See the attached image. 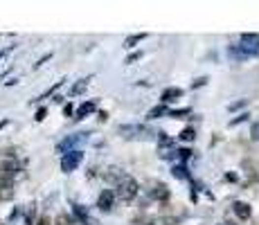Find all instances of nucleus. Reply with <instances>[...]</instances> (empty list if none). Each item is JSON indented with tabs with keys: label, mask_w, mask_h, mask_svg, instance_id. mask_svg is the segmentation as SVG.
I'll return each mask as SVG.
<instances>
[{
	"label": "nucleus",
	"mask_w": 259,
	"mask_h": 225,
	"mask_svg": "<svg viewBox=\"0 0 259 225\" xmlns=\"http://www.w3.org/2000/svg\"><path fill=\"white\" fill-rule=\"evenodd\" d=\"M11 50H14V48H7V50H2V52H0V59H2V56H7V54H9Z\"/></svg>",
	"instance_id": "a878e982"
},
{
	"label": "nucleus",
	"mask_w": 259,
	"mask_h": 225,
	"mask_svg": "<svg viewBox=\"0 0 259 225\" xmlns=\"http://www.w3.org/2000/svg\"><path fill=\"white\" fill-rule=\"evenodd\" d=\"M101 176H104L106 182H111V185H115V187H117V185H120V182L124 180V178H127V173L122 171L120 167H106Z\"/></svg>",
	"instance_id": "423d86ee"
},
{
	"label": "nucleus",
	"mask_w": 259,
	"mask_h": 225,
	"mask_svg": "<svg viewBox=\"0 0 259 225\" xmlns=\"http://www.w3.org/2000/svg\"><path fill=\"white\" fill-rule=\"evenodd\" d=\"M221 225H230V223H221Z\"/></svg>",
	"instance_id": "cd10ccee"
},
{
	"label": "nucleus",
	"mask_w": 259,
	"mask_h": 225,
	"mask_svg": "<svg viewBox=\"0 0 259 225\" xmlns=\"http://www.w3.org/2000/svg\"><path fill=\"white\" fill-rule=\"evenodd\" d=\"M187 112H190V108H180V111H171L169 115L171 117H180V115H187Z\"/></svg>",
	"instance_id": "412c9836"
},
{
	"label": "nucleus",
	"mask_w": 259,
	"mask_h": 225,
	"mask_svg": "<svg viewBox=\"0 0 259 225\" xmlns=\"http://www.w3.org/2000/svg\"><path fill=\"white\" fill-rule=\"evenodd\" d=\"M158 142H160V146H171V144H174V140L164 133V131H160V133H158Z\"/></svg>",
	"instance_id": "6ab92c4d"
},
{
	"label": "nucleus",
	"mask_w": 259,
	"mask_h": 225,
	"mask_svg": "<svg viewBox=\"0 0 259 225\" xmlns=\"http://www.w3.org/2000/svg\"><path fill=\"white\" fill-rule=\"evenodd\" d=\"M16 194L14 180L11 178H0V200H11Z\"/></svg>",
	"instance_id": "6e6552de"
},
{
	"label": "nucleus",
	"mask_w": 259,
	"mask_h": 225,
	"mask_svg": "<svg viewBox=\"0 0 259 225\" xmlns=\"http://www.w3.org/2000/svg\"><path fill=\"white\" fill-rule=\"evenodd\" d=\"M183 97V90L180 88H167V90L162 92V104H171L176 102V99H180Z\"/></svg>",
	"instance_id": "f8f14e48"
},
{
	"label": "nucleus",
	"mask_w": 259,
	"mask_h": 225,
	"mask_svg": "<svg viewBox=\"0 0 259 225\" xmlns=\"http://www.w3.org/2000/svg\"><path fill=\"white\" fill-rule=\"evenodd\" d=\"M117 192H115V196H117V198H120V200H124V203H129V200H133V198H135V196H138V182H135V180H133V178H124V180H122L120 182V185H117Z\"/></svg>",
	"instance_id": "7ed1b4c3"
},
{
	"label": "nucleus",
	"mask_w": 259,
	"mask_h": 225,
	"mask_svg": "<svg viewBox=\"0 0 259 225\" xmlns=\"http://www.w3.org/2000/svg\"><path fill=\"white\" fill-rule=\"evenodd\" d=\"M169 112H171L169 108L164 106V104H160V106H154L151 111L147 112V117L149 119H158V117H162V115H169Z\"/></svg>",
	"instance_id": "ddd939ff"
},
{
	"label": "nucleus",
	"mask_w": 259,
	"mask_h": 225,
	"mask_svg": "<svg viewBox=\"0 0 259 225\" xmlns=\"http://www.w3.org/2000/svg\"><path fill=\"white\" fill-rule=\"evenodd\" d=\"M180 140H183V142H194V138H196V133H194V129H190V126H187L185 131H183V133L178 135Z\"/></svg>",
	"instance_id": "a211bd4d"
},
{
	"label": "nucleus",
	"mask_w": 259,
	"mask_h": 225,
	"mask_svg": "<svg viewBox=\"0 0 259 225\" xmlns=\"http://www.w3.org/2000/svg\"><path fill=\"white\" fill-rule=\"evenodd\" d=\"M176 156H178L180 160L185 162V160H190V156H192V151H190V149H180V151H176Z\"/></svg>",
	"instance_id": "aec40b11"
},
{
	"label": "nucleus",
	"mask_w": 259,
	"mask_h": 225,
	"mask_svg": "<svg viewBox=\"0 0 259 225\" xmlns=\"http://www.w3.org/2000/svg\"><path fill=\"white\" fill-rule=\"evenodd\" d=\"M120 135L127 140H151L158 133L149 129L147 124H127V126H120Z\"/></svg>",
	"instance_id": "f03ea898"
},
{
	"label": "nucleus",
	"mask_w": 259,
	"mask_h": 225,
	"mask_svg": "<svg viewBox=\"0 0 259 225\" xmlns=\"http://www.w3.org/2000/svg\"><path fill=\"white\" fill-rule=\"evenodd\" d=\"M64 115H65V117H68V115H72V104H68V106L64 108Z\"/></svg>",
	"instance_id": "393cba45"
},
{
	"label": "nucleus",
	"mask_w": 259,
	"mask_h": 225,
	"mask_svg": "<svg viewBox=\"0 0 259 225\" xmlns=\"http://www.w3.org/2000/svg\"><path fill=\"white\" fill-rule=\"evenodd\" d=\"M151 196H154V198H158V200H167V198H169V189H167V185H162V182H160V185H156V187H154Z\"/></svg>",
	"instance_id": "4468645a"
},
{
	"label": "nucleus",
	"mask_w": 259,
	"mask_h": 225,
	"mask_svg": "<svg viewBox=\"0 0 259 225\" xmlns=\"http://www.w3.org/2000/svg\"><path fill=\"white\" fill-rule=\"evenodd\" d=\"M171 173H174L176 178H180V180H185V178H190V173H187V167H185V165H176L174 169H171Z\"/></svg>",
	"instance_id": "f3484780"
},
{
	"label": "nucleus",
	"mask_w": 259,
	"mask_h": 225,
	"mask_svg": "<svg viewBox=\"0 0 259 225\" xmlns=\"http://www.w3.org/2000/svg\"><path fill=\"white\" fill-rule=\"evenodd\" d=\"M45 119V108H41V111L36 112V122H43Z\"/></svg>",
	"instance_id": "5701e85b"
},
{
	"label": "nucleus",
	"mask_w": 259,
	"mask_h": 225,
	"mask_svg": "<svg viewBox=\"0 0 259 225\" xmlns=\"http://www.w3.org/2000/svg\"><path fill=\"white\" fill-rule=\"evenodd\" d=\"M144 38H147V34H131V36L127 38V41H124V48H135V45L140 43V41H144Z\"/></svg>",
	"instance_id": "dca6fc26"
},
{
	"label": "nucleus",
	"mask_w": 259,
	"mask_h": 225,
	"mask_svg": "<svg viewBox=\"0 0 259 225\" xmlns=\"http://www.w3.org/2000/svg\"><path fill=\"white\" fill-rule=\"evenodd\" d=\"M232 209H234V214H237L241 221H248V219H250V214H253L250 205H248V203H243V200H237V203L232 205Z\"/></svg>",
	"instance_id": "9d476101"
},
{
	"label": "nucleus",
	"mask_w": 259,
	"mask_h": 225,
	"mask_svg": "<svg viewBox=\"0 0 259 225\" xmlns=\"http://www.w3.org/2000/svg\"><path fill=\"white\" fill-rule=\"evenodd\" d=\"M205 81H207L205 77H201V79H196V81H194V88H198V86H205Z\"/></svg>",
	"instance_id": "b1692460"
},
{
	"label": "nucleus",
	"mask_w": 259,
	"mask_h": 225,
	"mask_svg": "<svg viewBox=\"0 0 259 225\" xmlns=\"http://www.w3.org/2000/svg\"><path fill=\"white\" fill-rule=\"evenodd\" d=\"M88 81H90V77H86V79H79L77 84H74L72 88H70V97H77V95H81V92L88 88Z\"/></svg>",
	"instance_id": "2eb2a0df"
},
{
	"label": "nucleus",
	"mask_w": 259,
	"mask_h": 225,
	"mask_svg": "<svg viewBox=\"0 0 259 225\" xmlns=\"http://www.w3.org/2000/svg\"><path fill=\"white\" fill-rule=\"evenodd\" d=\"M113 203H115V194H113L111 189H104V192L99 194V198H97V207H99L101 212H111Z\"/></svg>",
	"instance_id": "1a4fd4ad"
},
{
	"label": "nucleus",
	"mask_w": 259,
	"mask_h": 225,
	"mask_svg": "<svg viewBox=\"0 0 259 225\" xmlns=\"http://www.w3.org/2000/svg\"><path fill=\"white\" fill-rule=\"evenodd\" d=\"M234 59H248V56H259V34H243L241 43L227 50Z\"/></svg>",
	"instance_id": "f257e3e1"
},
{
	"label": "nucleus",
	"mask_w": 259,
	"mask_h": 225,
	"mask_svg": "<svg viewBox=\"0 0 259 225\" xmlns=\"http://www.w3.org/2000/svg\"><path fill=\"white\" fill-rule=\"evenodd\" d=\"M36 225H52V223H50V219H41Z\"/></svg>",
	"instance_id": "bb28decb"
},
{
	"label": "nucleus",
	"mask_w": 259,
	"mask_h": 225,
	"mask_svg": "<svg viewBox=\"0 0 259 225\" xmlns=\"http://www.w3.org/2000/svg\"><path fill=\"white\" fill-rule=\"evenodd\" d=\"M81 160H84V153H81L79 149H77V151H70V153H65V156L61 158V171H64V173L74 171V169H77V167L81 165Z\"/></svg>",
	"instance_id": "20e7f679"
},
{
	"label": "nucleus",
	"mask_w": 259,
	"mask_h": 225,
	"mask_svg": "<svg viewBox=\"0 0 259 225\" xmlns=\"http://www.w3.org/2000/svg\"><path fill=\"white\" fill-rule=\"evenodd\" d=\"M140 56H142V52H133L131 56H129V59H127V63H133V61H138Z\"/></svg>",
	"instance_id": "4be33fe9"
},
{
	"label": "nucleus",
	"mask_w": 259,
	"mask_h": 225,
	"mask_svg": "<svg viewBox=\"0 0 259 225\" xmlns=\"http://www.w3.org/2000/svg\"><path fill=\"white\" fill-rule=\"evenodd\" d=\"M95 108H97V102H93V99H90V102H84L79 108H77V112H74V119H84L86 115H90Z\"/></svg>",
	"instance_id": "9b49d317"
},
{
	"label": "nucleus",
	"mask_w": 259,
	"mask_h": 225,
	"mask_svg": "<svg viewBox=\"0 0 259 225\" xmlns=\"http://www.w3.org/2000/svg\"><path fill=\"white\" fill-rule=\"evenodd\" d=\"M86 138H88L86 133H74V135H68V138H64V140H61V142L57 144V151H59V153H64V156H65V153H70V151H77L74 146L79 144V142H84Z\"/></svg>",
	"instance_id": "39448f33"
},
{
	"label": "nucleus",
	"mask_w": 259,
	"mask_h": 225,
	"mask_svg": "<svg viewBox=\"0 0 259 225\" xmlns=\"http://www.w3.org/2000/svg\"><path fill=\"white\" fill-rule=\"evenodd\" d=\"M72 212H74V216H77V219H79L84 225H99V221L93 219V216H90V212H88V207H84V205L72 203Z\"/></svg>",
	"instance_id": "0eeeda50"
}]
</instances>
